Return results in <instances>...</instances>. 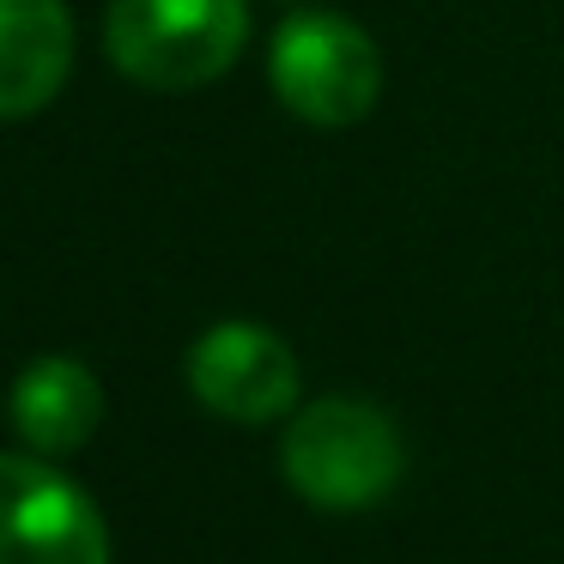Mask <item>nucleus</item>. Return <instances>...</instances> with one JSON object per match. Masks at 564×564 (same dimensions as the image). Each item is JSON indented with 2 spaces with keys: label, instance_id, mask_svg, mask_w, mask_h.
I'll return each mask as SVG.
<instances>
[{
  "label": "nucleus",
  "instance_id": "f257e3e1",
  "mask_svg": "<svg viewBox=\"0 0 564 564\" xmlns=\"http://www.w3.org/2000/svg\"><path fill=\"white\" fill-rule=\"evenodd\" d=\"M280 467L297 498L322 503V510H365L394 491L406 449L382 406L352 401V394H322L304 413H292Z\"/></svg>",
  "mask_w": 564,
  "mask_h": 564
},
{
  "label": "nucleus",
  "instance_id": "f03ea898",
  "mask_svg": "<svg viewBox=\"0 0 564 564\" xmlns=\"http://www.w3.org/2000/svg\"><path fill=\"white\" fill-rule=\"evenodd\" d=\"M249 43L243 0H116L104 50L134 86L195 91L213 86Z\"/></svg>",
  "mask_w": 564,
  "mask_h": 564
},
{
  "label": "nucleus",
  "instance_id": "7ed1b4c3",
  "mask_svg": "<svg viewBox=\"0 0 564 564\" xmlns=\"http://www.w3.org/2000/svg\"><path fill=\"white\" fill-rule=\"evenodd\" d=\"M273 98L310 128H352L382 98V55L346 13H292L268 50Z\"/></svg>",
  "mask_w": 564,
  "mask_h": 564
},
{
  "label": "nucleus",
  "instance_id": "20e7f679",
  "mask_svg": "<svg viewBox=\"0 0 564 564\" xmlns=\"http://www.w3.org/2000/svg\"><path fill=\"white\" fill-rule=\"evenodd\" d=\"M0 564H110L104 510L37 449L0 455Z\"/></svg>",
  "mask_w": 564,
  "mask_h": 564
},
{
  "label": "nucleus",
  "instance_id": "39448f33",
  "mask_svg": "<svg viewBox=\"0 0 564 564\" xmlns=\"http://www.w3.org/2000/svg\"><path fill=\"white\" fill-rule=\"evenodd\" d=\"M188 389L231 425H268L297 406V358L261 322H219L188 346Z\"/></svg>",
  "mask_w": 564,
  "mask_h": 564
},
{
  "label": "nucleus",
  "instance_id": "423d86ee",
  "mask_svg": "<svg viewBox=\"0 0 564 564\" xmlns=\"http://www.w3.org/2000/svg\"><path fill=\"white\" fill-rule=\"evenodd\" d=\"M74 67V19L62 0H0V122L37 116Z\"/></svg>",
  "mask_w": 564,
  "mask_h": 564
},
{
  "label": "nucleus",
  "instance_id": "0eeeda50",
  "mask_svg": "<svg viewBox=\"0 0 564 564\" xmlns=\"http://www.w3.org/2000/svg\"><path fill=\"white\" fill-rule=\"evenodd\" d=\"M104 419V389L79 358H37L13 382V431L37 455H74Z\"/></svg>",
  "mask_w": 564,
  "mask_h": 564
}]
</instances>
